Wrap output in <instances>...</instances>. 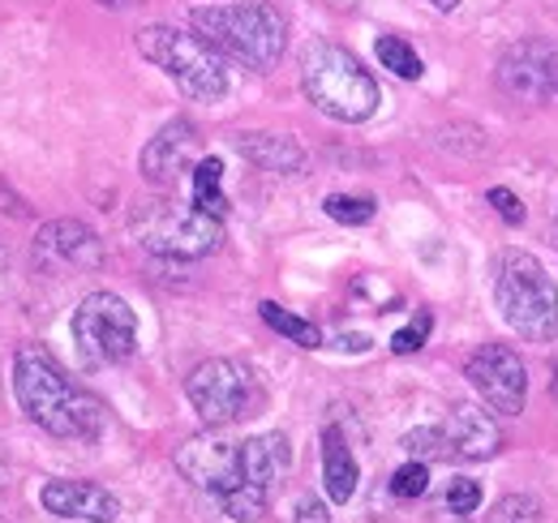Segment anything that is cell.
I'll use <instances>...</instances> for the list:
<instances>
[{
    "instance_id": "cell-21",
    "label": "cell",
    "mask_w": 558,
    "mask_h": 523,
    "mask_svg": "<svg viewBox=\"0 0 558 523\" xmlns=\"http://www.w3.org/2000/svg\"><path fill=\"white\" fill-rule=\"evenodd\" d=\"M374 52H378V61L383 69H391L396 77H404V82H417L425 65H421V57L404 44V39H396V35H383L378 44H374Z\"/></svg>"
},
{
    "instance_id": "cell-1",
    "label": "cell",
    "mask_w": 558,
    "mask_h": 523,
    "mask_svg": "<svg viewBox=\"0 0 558 523\" xmlns=\"http://www.w3.org/2000/svg\"><path fill=\"white\" fill-rule=\"evenodd\" d=\"M13 394L22 403V412L48 429L52 438H99L104 434V403L90 391H82L73 378H65V369L44 352V348H22L13 361Z\"/></svg>"
},
{
    "instance_id": "cell-30",
    "label": "cell",
    "mask_w": 558,
    "mask_h": 523,
    "mask_svg": "<svg viewBox=\"0 0 558 523\" xmlns=\"http://www.w3.org/2000/svg\"><path fill=\"white\" fill-rule=\"evenodd\" d=\"M425 4H434V9H438V13H451V9H456V4H460V0H425Z\"/></svg>"
},
{
    "instance_id": "cell-20",
    "label": "cell",
    "mask_w": 558,
    "mask_h": 523,
    "mask_svg": "<svg viewBox=\"0 0 558 523\" xmlns=\"http://www.w3.org/2000/svg\"><path fill=\"white\" fill-rule=\"evenodd\" d=\"M194 206L207 210L215 219L228 215V197H223V163L219 159H203L194 168Z\"/></svg>"
},
{
    "instance_id": "cell-32",
    "label": "cell",
    "mask_w": 558,
    "mask_h": 523,
    "mask_svg": "<svg viewBox=\"0 0 558 523\" xmlns=\"http://www.w3.org/2000/svg\"><path fill=\"white\" fill-rule=\"evenodd\" d=\"M0 262H4V250H0Z\"/></svg>"
},
{
    "instance_id": "cell-18",
    "label": "cell",
    "mask_w": 558,
    "mask_h": 523,
    "mask_svg": "<svg viewBox=\"0 0 558 523\" xmlns=\"http://www.w3.org/2000/svg\"><path fill=\"white\" fill-rule=\"evenodd\" d=\"M356 481H361V472H356V459H352L344 434L336 425L323 429V485H327V498L336 507L349 502L352 494H356Z\"/></svg>"
},
{
    "instance_id": "cell-26",
    "label": "cell",
    "mask_w": 558,
    "mask_h": 523,
    "mask_svg": "<svg viewBox=\"0 0 558 523\" xmlns=\"http://www.w3.org/2000/svg\"><path fill=\"white\" fill-rule=\"evenodd\" d=\"M429 330H434V314H429V309H421V314L413 318V323H409V327L396 330V335H391V352H400V356L417 352L421 343L429 339Z\"/></svg>"
},
{
    "instance_id": "cell-31",
    "label": "cell",
    "mask_w": 558,
    "mask_h": 523,
    "mask_svg": "<svg viewBox=\"0 0 558 523\" xmlns=\"http://www.w3.org/2000/svg\"><path fill=\"white\" fill-rule=\"evenodd\" d=\"M99 4H108V9H134L142 0H99Z\"/></svg>"
},
{
    "instance_id": "cell-15",
    "label": "cell",
    "mask_w": 558,
    "mask_h": 523,
    "mask_svg": "<svg viewBox=\"0 0 558 523\" xmlns=\"http://www.w3.org/2000/svg\"><path fill=\"white\" fill-rule=\"evenodd\" d=\"M35 254L44 262H61L73 270H95L104 262V245L95 236V228L77 223V219H52L39 228L35 236Z\"/></svg>"
},
{
    "instance_id": "cell-11",
    "label": "cell",
    "mask_w": 558,
    "mask_h": 523,
    "mask_svg": "<svg viewBox=\"0 0 558 523\" xmlns=\"http://www.w3.org/2000/svg\"><path fill=\"white\" fill-rule=\"evenodd\" d=\"M494 77L520 104H550L558 99V48L542 39H520L498 57Z\"/></svg>"
},
{
    "instance_id": "cell-19",
    "label": "cell",
    "mask_w": 558,
    "mask_h": 523,
    "mask_svg": "<svg viewBox=\"0 0 558 523\" xmlns=\"http://www.w3.org/2000/svg\"><path fill=\"white\" fill-rule=\"evenodd\" d=\"M258 314H263V323L276 330V335H283V339H292L296 348H323V330L314 327L310 318H296V314H288L283 305H276V301H263L258 305Z\"/></svg>"
},
{
    "instance_id": "cell-12",
    "label": "cell",
    "mask_w": 558,
    "mask_h": 523,
    "mask_svg": "<svg viewBox=\"0 0 558 523\" xmlns=\"http://www.w3.org/2000/svg\"><path fill=\"white\" fill-rule=\"evenodd\" d=\"M177 467L190 485L207 489L215 498H228L245 485V472H241V442H228L219 434H198L190 438L181 451H177Z\"/></svg>"
},
{
    "instance_id": "cell-28",
    "label": "cell",
    "mask_w": 558,
    "mask_h": 523,
    "mask_svg": "<svg viewBox=\"0 0 558 523\" xmlns=\"http://www.w3.org/2000/svg\"><path fill=\"white\" fill-rule=\"evenodd\" d=\"M486 197H489V206L498 210V219H507L511 228H520V223H524V202H520V197L511 194V190H502V185H494V190H489Z\"/></svg>"
},
{
    "instance_id": "cell-2",
    "label": "cell",
    "mask_w": 558,
    "mask_h": 523,
    "mask_svg": "<svg viewBox=\"0 0 558 523\" xmlns=\"http://www.w3.org/2000/svg\"><path fill=\"white\" fill-rule=\"evenodd\" d=\"M190 26L219 57H232L245 69H258V73L276 69L283 57V44H288V22L267 0L203 4L190 13Z\"/></svg>"
},
{
    "instance_id": "cell-23",
    "label": "cell",
    "mask_w": 558,
    "mask_h": 523,
    "mask_svg": "<svg viewBox=\"0 0 558 523\" xmlns=\"http://www.w3.org/2000/svg\"><path fill=\"white\" fill-rule=\"evenodd\" d=\"M323 210L336 219V223H349V228H361V223H369L374 219V197H352V194H331L323 202Z\"/></svg>"
},
{
    "instance_id": "cell-7",
    "label": "cell",
    "mask_w": 558,
    "mask_h": 523,
    "mask_svg": "<svg viewBox=\"0 0 558 523\" xmlns=\"http://www.w3.org/2000/svg\"><path fill=\"white\" fill-rule=\"evenodd\" d=\"M73 343L82 369L121 365L138 348V318L117 292H90L73 314Z\"/></svg>"
},
{
    "instance_id": "cell-10",
    "label": "cell",
    "mask_w": 558,
    "mask_h": 523,
    "mask_svg": "<svg viewBox=\"0 0 558 523\" xmlns=\"http://www.w3.org/2000/svg\"><path fill=\"white\" fill-rule=\"evenodd\" d=\"M469 382L486 399L498 416H520L524 399H529V369L520 361V352H511L507 343H486L469 356L464 365Z\"/></svg>"
},
{
    "instance_id": "cell-8",
    "label": "cell",
    "mask_w": 558,
    "mask_h": 523,
    "mask_svg": "<svg viewBox=\"0 0 558 523\" xmlns=\"http://www.w3.org/2000/svg\"><path fill=\"white\" fill-rule=\"evenodd\" d=\"M185 394H190L194 412L203 416V425H210V429L236 425V421H245V416L263 403L258 374H254L245 361H232V356L203 361V365L185 378Z\"/></svg>"
},
{
    "instance_id": "cell-17",
    "label": "cell",
    "mask_w": 558,
    "mask_h": 523,
    "mask_svg": "<svg viewBox=\"0 0 558 523\" xmlns=\"http://www.w3.org/2000/svg\"><path fill=\"white\" fill-rule=\"evenodd\" d=\"M236 150L263 168V172H276V177H296L305 172V150L301 142L283 137V133H236Z\"/></svg>"
},
{
    "instance_id": "cell-25",
    "label": "cell",
    "mask_w": 558,
    "mask_h": 523,
    "mask_svg": "<svg viewBox=\"0 0 558 523\" xmlns=\"http://www.w3.org/2000/svg\"><path fill=\"white\" fill-rule=\"evenodd\" d=\"M425 489H429V467H425L421 459L396 467V476H391V494H396V498H421Z\"/></svg>"
},
{
    "instance_id": "cell-14",
    "label": "cell",
    "mask_w": 558,
    "mask_h": 523,
    "mask_svg": "<svg viewBox=\"0 0 558 523\" xmlns=\"http://www.w3.org/2000/svg\"><path fill=\"white\" fill-rule=\"evenodd\" d=\"M39 502H44V511H52L61 520L117 523L121 515L117 494H108L104 485H90V481H48L39 489Z\"/></svg>"
},
{
    "instance_id": "cell-22",
    "label": "cell",
    "mask_w": 558,
    "mask_h": 523,
    "mask_svg": "<svg viewBox=\"0 0 558 523\" xmlns=\"http://www.w3.org/2000/svg\"><path fill=\"white\" fill-rule=\"evenodd\" d=\"M542 520H546V511H542V502L529 498V494H507V498H498L486 515V523H542Z\"/></svg>"
},
{
    "instance_id": "cell-29",
    "label": "cell",
    "mask_w": 558,
    "mask_h": 523,
    "mask_svg": "<svg viewBox=\"0 0 558 523\" xmlns=\"http://www.w3.org/2000/svg\"><path fill=\"white\" fill-rule=\"evenodd\" d=\"M292 523H331V511H327L318 498H310V494H305V498L296 502V515H292Z\"/></svg>"
},
{
    "instance_id": "cell-4",
    "label": "cell",
    "mask_w": 558,
    "mask_h": 523,
    "mask_svg": "<svg viewBox=\"0 0 558 523\" xmlns=\"http://www.w3.org/2000/svg\"><path fill=\"white\" fill-rule=\"evenodd\" d=\"M494 305L529 343H550L558 335V283L524 250H502L494 262Z\"/></svg>"
},
{
    "instance_id": "cell-16",
    "label": "cell",
    "mask_w": 558,
    "mask_h": 523,
    "mask_svg": "<svg viewBox=\"0 0 558 523\" xmlns=\"http://www.w3.org/2000/svg\"><path fill=\"white\" fill-rule=\"evenodd\" d=\"M442 438H447V459H494L502 451V429L498 421L482 408H456L442 421Z\"/></svg>"
},
{
    "instance_id": "cell-9",
    "label": "cell",
    "mask_w": 558,
    "mask_h": 523,
    "mask_svg": "<svg viewBox=\"0 0 558 523\" xmlns=\"http://www.w3.org/2000/svg\"><path fill=\"white\" fill-rule=\"evenodd\" d=\"M292 467V447L283 434H258L250 442H241V472H245V485L228 498H219V507L232 515L236 523H254L267 515L271 498H276V485L283 481V472Z\"/></svg>"
},
{
    "instance_id": "cell-13",
    "label": "cell",
    "mask_w": 558,
    "mask_h": 523,
    "mask_svg": "<svg viewBox=\"0 0 558 523\" xmlns=\"http://www.w3.org/2000/svg\"><path fill=\"white\" fill-rule=\"evenodd\" d=\"M194 150H198V130L190 121H168L142 150V177L159 190H172L181 172H190Z\"/></svg>"
},
{
    "instance_id": "cell-24",
    "label": "cell",
    "mask_w": 558,
    "mask_h": 523,
    "mask_svg": "<svg viewBox=\"0 0 558 523\" xmlns=\"http://www.w3.org/2000/svg\"><path fill=\"white\" fill-rule=\"evenodd\" d=\"M400 447H404L413 459H421V463H429V459H447V438H442V425H421V429H409Z\"/></svg>"
},
{
    "instance_id": "cell-5",
    "label": "cell",
    "mask_w": 558,
    "mask_h": 523,
    "mask_svg": "<svg viewBox=\"0 0 558 523\" xmlns=\"http://www.w3.org/2000/svg\"><path fill=\"white\" fill-rule=\"evenodd\" d=\"M138 52L155 69H163L181 86V95H190L198 104H215V99L228 95L223 57L215 48H207L198 35H185L177 26H142Z\"/></svg>"
},
{
    "instance_id": "cell-3",
    "label": "cell",
    "mask_w": 558,
    "mask_h": 523,
    "mask_svg": "<svg viewBox=\"0 0 558 523\" xmlns=\"http://www.w3.org/2000/svg\"><path fill=\"white\" fill-rule=\"evenodd\" d=\"M301 90L331 121L361 125L378 112V82L340 44H310L301 52Z\"/></svg>"
},
{
    "instance_id": "cell-27",
    "label": "cell",
    "mask_w": 558,
    "mask_h": 523,
    "mask_svg": "<svg viewBox=\"0 0 558 523\" xmlns=\"http://www.w3.org/2000/svg\"><path fill=\"white\" fill-rule=\"evenodd\" d=\"M447 507H451V515H473L477 507H482V485L477 481H451V489H447Z\"/></svg>"
},
{
    "instance_id": "cell-6",
    "label": "cell",
    "mask_w": 558,
    "mask_h": 523,
    "mask_svg": "<svg viewBox=\"0 0 558 523\" xmlns=\"http://www.w3.org/2000/svg\"><path fill=\"white\" fill-rule=\"evenodd\" d=\"M130 228H134V236L150 254L177 262L207 258L223 241V219H215L198 206H181L172 197L142 202L138 210L130 215Z\"/></svg>"
}]
</instances>
